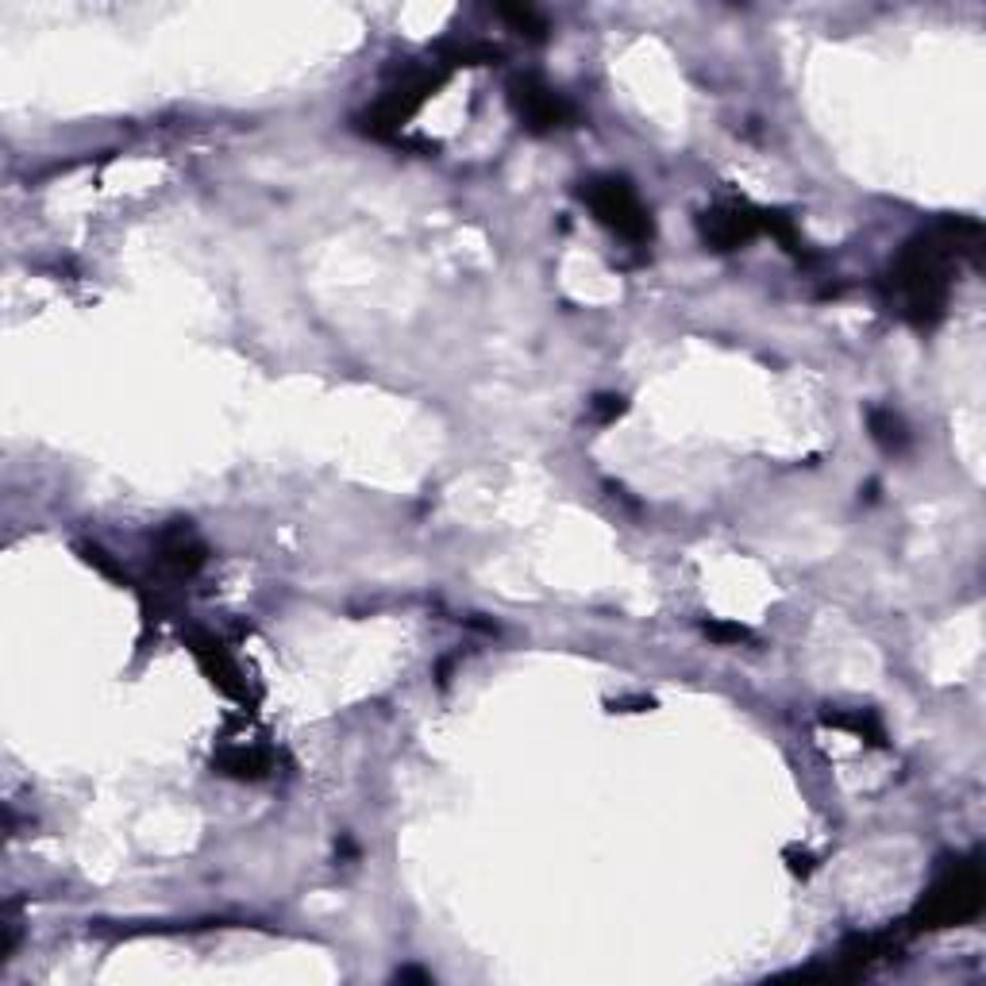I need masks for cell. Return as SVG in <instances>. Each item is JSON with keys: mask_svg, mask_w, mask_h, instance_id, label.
Here are the masks:
<instances>
[{"mask_svg": "<svg viewBox=\"0 0 986 986\" xmlns=\"http://www.w3.org/2000/svg\"><path fill=\"white\" fill-rule=\"evenodd\" d=\"M698 232L713 251H740L759 236V209L748 201H716L698 216Z\"/></svg>", "mask_w": 986, "mask_h": 986, "instance_id": "8992f818", "label": "cell"}, {"mask_svg": "<svg viewBox=\"0 0 986 986\" xmlns=\"http://www.w3.org/2000/svg\"><path fill=\"white\" fill-rule=\"evenodd\" d=\"M498 16L506 20L516 35H524V39H532V42L548 39V20H544L536 9H528V4H501Z\"/></svg>", "mask_w": 986, "mask_h": 986, "instance_id": "5bb4252c", "label": "cell"}, {"mask_svg": "<svg viewBox=\"0 0 986 986\" xmlns=\"http://www.w3.org/2000/svg\"><path fill=\"white\" fill-rule=\"evenodd\" d=\"M186 644H189V651L197 656L201 671L212 678V686H216L220 694H228V698H236V701H247L244 675H239V666L232 663V656L224 651V644H220L216 636H209V633H189V636H186Z\"/></svg>", "mask_w": 986, "mask_h": 986, "instance_id": "52a82bcc", "label": "cell"}, {"mask_svg": "<svg viewBox=\"0 0 986 986\" xmlns=\"http://www.w3.org/2000/svg\"><path fill=\"white\" fill-rule=\"evenodd\" d=\"M624 409H628V401L621 394H598L590 401V416L598 424H613L616 416H624Z\"/></svg>", "mask_w": 986, "mask_h": 986, "instance_id": "2e32d148", "label": "cell"}, {"mask_svg": "<svg viewBox=\"0 0 986 986\" xmlns=\"http://www.w3.org/2000/svg\"><path fill=\"white\" fill-rule=\"evenodd\" d=\"M439 59L447 66H489V62L501 59V47H494V42H444Z\"/></svg>", "mask_w": 986, "mask_h": 986, "instance_id": "4fadbf2b", "label": "cell"}, {"mask_svg": "<svg viewBox=\"0 0 986 986\" xmlns=\"http://www.w3.org/2000/svg\"><path fill=\"white\" fill-rule=\"evenodd\" d=\"M77 551H82V559H85V563H89V566H97V571H101L104 578H116V582H124V586H127V574L120 571L116 563H112V559H109V551H104V548H97V544H82V548H77Z\"/></svg>", "mask_w": 986, "mask_h": 986, "instance_id": "e0dca14e", "label": "cell"}, {"mask_svg": "<svg viewBox=\"0 0 986 986\" xmlns=\"http://www.w3.org/2000/svg\"><path fill=\"white\" fill-rule=\"evenodd\" d=\"M821 725L844 728V733L860 736V740H868V744H886L883 721H878L871 709H851V713H825V716H821Z\"/></svg>", "mask_w": 986, "mask_h": 986, "instance_id": "8fae6325", "label": "cell"}, {"mask_svg": "<svg viewBox=\"0 0 986 986\" xmlns=\"http://www.w3.org/2000/svg\"><path fill=\"white\" fill-rule=\"evenodd\" d=\"M397 983H432V975L421 968H401L397 971Z\"/></svg>", "mask_w": 986, "mask_h": 986, "instance_id": "d6986e66", "label": "cell"}, {"mask_svg": "<svg viewBox=\"0 0 986 986\" xmlns=\"http://www.w3.org/2000/svg\"><path fill=\"white\" fill-rule=\"evenodd\" d=\"M159 559H162V566H166L170 574L189 578V574H197L204 566V544L197 540L189 524L177 521L159 536Z\"/></svg>", "mask_w": 986, "mask_h": 986, "instance_id": "ba28073f", "label": "cell"}, {"mask_svg": "<svg viewBox=\"0 0 986 986\" xmlns=\"http://www.w3.org/2000/svg\"><path fill=\"white\" fill-rule=\"evenodd\" d=\"M444 82H447L444 70H409V74L401 77L371 112H363V116L354 120V124H359L363 136L397 139V132L421 112V104L428 101V97H436V89Z\"/></svg>", "mask_w": 986, "mask_h": 986, "instance_id": "277c9868", "label": "cell"}, {"mask_svg": "<svg viewBox=\"0 0 986 986\" xmlns=\"http://www.w3.org/2000/svg\"><path fill=\"white\" fill-rule=\"evenodd\" d=\"M224 775L232 778H262L266 771H271V756L262 748H247V744H228V748H220V756L212 759Z\"/></svg>", "mask_w": 986, "mask_h": 986, "instance_id": "9c48e42d", "label": "cell"}, {"mask_svg": "<svg viewBox=\"0 0 986 986\" xmlns=\"http://www.w3.org/2000/svg\"><path fill=\"white\" fill-rule=\"evenodd\" d=\"M578 197L590 204V212L598 216L601 228L613 232L621 244L628 247H648L656 236V224H651L648 204L640 201L636 186L621 174H598L590 182H582Z\"/></svg>", "mask_w": 986, "mask_h": 986, "instance_id": "3957f363", "label": "cell"}, {"mask_svg": "<svg viewBox=\"0 0 986 986\" xmlns=\"http://www.w3.org/2000/svg\"><path fill=\"white\" fill-rule=\"evenodd\" d=\"M978 239H983V232H978L975 220L960 216H948L921 236H913L883 278L886 304L913 328H936L945 321L948 297H952L956 262L978 254Z\"/></svg>", "mask_w": 986, "mask_h": 986, "instance_id": "6da1fadb", "label": "cell"}, {"mask_svg": "<svg viewBox=\"0 0 986 986\" xmlns=\"http://www.w3.org/2000/svg\"><path fill=\"white\" fill-rule=\"evenodd\" d=\"M509 104H513L516 120L528 127L532 136H548V132H559V127L578 120L574 104L536 74H521L509 82Z\"/></svg>", "mask_w": 986, "mask_h": 986, "instance_id": "5b68a950", "label": "cell"}, {"mask_svg": "<svg viewBox=\"0 0 986 986\" xmlns=\"http://www.w3.org/2000/svg\"><path fill=\"white\" fill-rule=\"evenodd\" d=\"M986 902V878L978 860H960L928 886V894L918 902L910 918L913 933H936V928L968 925L983 913Z\"/></svg>", "mask_w": 986, "mask_h": 986, "instance_id": "7a4b0ae2", "label": "cell"}, {"mask_svg": "<svg viewBox=\"0 0 986 986\" xmlns=\"http://www.w3.org/2000/svg\"><path fill=\"white\" fill-rule=\"evenodd\" d=\"M783 856L790 860V871H794V875H810V871H813V856H810L806 848H786Z\"/></svg>", "mask_w": 986, "mask_h": 986, "instance_id": "ac0fdd59", "label": "cell"}, {"mask_svg": "<svg viewBox=\"0 0 986 986\" xmlns=\"http://www.w3.org/2000/svg\"><path fill=\"white\" fill-rule=\"evenodd\" d=\"M701 633H706L713 644H748V640H756L751 628H744V624H736V621H706L701 624Z\"/></svg>", "mask_w": 986, "mask_h": 986, "instance_id": "9a60e30c", "label": "cell"}, {"mask_svg": "<svg viewBox=\"0 0 986 986\" xmlns=\"http://www.w3.org/2000/svg\"><path fill=\"white\" fill-rule=\"evenodd\" d=\"M759 228L767 232V236H775L778 244H783L786 251L794 254V259H810V251H806V239L798 236V224H794L790 212H783V209H759Z\"/></svg>", "mask_w": 986, "mask_h": 986, "instance_id": "7c38bea8", "label": "cell"}, {"mask_svg": "<svg viewBox=\"0 0 986 986\" xmlns=\"http://www.w3.org/2000/svg\"><path fill=\"white\" fill-rule=\"evenodd\" d=\"M868 428H871V439L883 447L886 455H902L906 447H910V428H906V421L894 413V409H871Z\"/></svg>", "mask_w": 986, "mask_h": 986, "instance_id": "30bf717a", "label": "cell"}]
</instances>
